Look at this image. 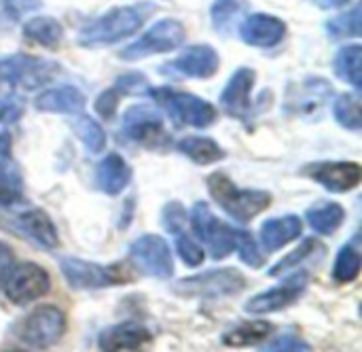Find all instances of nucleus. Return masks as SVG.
<instances>
[{
    "label": "nucleus",
    "instance_id": "obj_1",
    "mask_svg": "<svg viewBox=\"0 0 362 352\" xmlns=\"http://www.w3.org/2000/svg\"><path fill=\"white\" fill-rule=\"evenodd\" d=\"M155 13L153 2H138L129 6H115L95 17L78 32V45L85 49H102L136 34L144 21Z\"/></svg>",
    "mask_w": 362,
    "mask_h": 352
},
{
    "label": "nucleus",
    "instance_id": "obj_2",
    "mask_svg": "<svg viewBox=\"0 0 362 352\" xmlns=\"http://www.w3.org/2000/svg\"><path fill=\"white\" fill-rule=\"evenodd\" d=\"M212 200L238 223H248L272 206V193L259 189H240L227 172H212L206 181Z\"/></svg>",
    "mask_w": 362,
    "mask_h": 352
},
{
    "label": "nucleus",
    "instance_id": "obj_3",
    "mask_svg": "<svg viewBox=\"0 0 362 352\" xmlns=\"http://www.w3.org/2000/svg\"><path fill=\"white\" fill-rule=\"evenodd\" d=\"M57 74H59V66L45 57H34L23 53L0 57V104L8 102L17 87H23L25 91H34L47 85Z\"/></svg>",
    "mask_w": 362,
    "mask_h": 352
},
{
    "label": "nucleus",
    "instance_id": "obj_4",
    "mask_svg": "<svg viewBox=\"0 0 362 352\" xmlns=\"http://www.w3.org/2000/svg\"><path fill=\"white\" fill-rule=\"evenodd\" d=\"M148 96L178 127L189 125L204 130L216 121V108L189 91H180L174 87H151Z\"/></svg>",
    "mask_w": 362,
    "mask_h": 352
},
{
    "label": "nucleus",
    "instance_id": "obj_5",
    "mask_svg": "<svg viewBox=\"0 0 362 352\" xmlns=\"http://www.w3.org/2000/svg\"><path fill=\"white\" fill-rule=\"evenodd\" d=\"M246 289V278L235 268H223L204 272L197 276H187L174 285V291L182 297H204V300H218L231 297Z\"/></svg>",
    "mask_w": 362,
    "mask_h": 352
},
{
    "label": "nucleus",
    "instance_id": "obj_6",
    "mask_svg": "<svg viewBox=\"0 0 362 352\" xmlns=\"http://www.w3.org/2000/svg\"><path fill=\"white\" fill-rule=\"evenodd\" d=\"M66 334V317L55 306L34 308L19 325L17 338L32 351H45L55 346Z\"/></svg>",
    "mask_w": 362,
    "mask_h": 352
},
{
    "label": "nucleus",
    "instance_id": "obj_7",
    "mask_svg": "<svg viewBox=\"0 0 362 352\" xmlns=\"http://www.w3.org/2000/svg\"><path fill=\"white\" fill-rule=\"evenodd\" d=\"M191 225H193L195 236L208 246L212 259L221 261V259H225L227 255H231L235 251V244H238V238H240L242 229L225 225L210 210V206L206 202H197L193 206V210H191Z\"/></svg>",
    "mask_w": 362,
    "mask_h": 352
},
{
    "label": "nucleus",
    "instance_id": "obj_8",
    "mask_svg": "<svg viewBox=\"0 0 362 352\" xmlns=\"http://www.w3.org/2000/svg\"><path fill=\"white\" fill-rule=\"evenodd\" d=\"M187 38V30L178 19L165 17L157 21L153 28H148L136 42L127 45L121 51V57L127 62H136L155 53H170L176 47H180Z\"/></svg>",
    "mask_w": 362,
    "mask_h": 352
},
{
    "label": "nucleus",
    "instance_id": "obj_9",
    "mask_svg": "<svg viewBox=\"0 0 362 352\" xmlns=\"http://www.w3.org/2000/svg\"><path fill=\"white\" fill-rule=\"evenodd\" d=\"M129 261L146 276L170 280L174 276V259L168 242L161 236L146 234L132 242Z\"/></svg>",
    "mask_w": 362,
    "mask_h": 352
},
{
    "label": "nucleus",
    "instance_id": "obj_10",
    "mask_svg": "<svg viewBox=\"0 0 362 352\" xmlns=\"http://www.w3.org/2000/svg\"><path fill=\"white\" fill-rule=\"evenodd\" d=\"M59 270L70 289H106L112 285L127 283L129 278L119 268H106L78 257H62Z\"/></svg>",
    "mask_w": 362,
    "mask_h": 352
},
{
    "label": "nucleus",
    "instance_id": "obj_11",
    "mask_svg": "<svg viewBox=\"0 0 362 352\" xmlns=\"http://www.w3.org/2000/svg\"><path fill=\"white\" fill-rule=\"evenodd\" d=\"M2 289L11 304L28 306L49 293L51 278L47 270L36 263H19L17 268H11Z\"/></svg>",
    "mask_w": 362,
    "mask_h": 352
},
{
    "label": "nucleus",
    "instance_id": "obj_12",
    "mask_svg": "<svg viewBox=\"0 0 362 352\" xmlns=\"http://www.w3.org/2000/svg\"><path fill=\"white\" fill-rule=\"evenodd\" d=\"M221 66L218 51L210 45H193L178 57L161 66L163 76L172 79H210Z\"/></svg>",
    "mask_w": 362,
    "mask_h": 352
},
{
    "label": "nucleus",
    "instance_id": "obj_13",
    "mask_svg": "<svg viewBox=\"0 0 362 352\" xmlns=\"http://www.w3.org/2000/svg\"><path fill=\"white\" fill-rule=\"evenodd\" d=\"M303 176L320 183L333 193H348L362 181V168L356 161H320L310 164L301 170Z\"/></svg>",
    "mask_w": 362,
    "mask_h": 352
},
{
    "label": "nucleus",
    "instance_id": "obj_14",
    "mask_svg": "<svg viewBox=\"0 0 362 352\" xmlns=\"http://www.w3.org/2000/svg\"><path fill=\"white\" fill-rule=\"evenodd\" d=\"M308 287V274L305 272H297L293 274L288 280H284L280 287L267 289L255 297H250L244 306V310L248 314H269V312H280L288 306H293L301 293Z\"/></svg>",
    "mask_w": 362,
    "mask_h": 352
},
{
    "label": "nucleus",
    "instance_id": "obj_15",
    "mask_svg": "<svg viewBox=\"0 0 362 352\" xmlns=\"http://www.w3.org/2000/svg\"><path fill=\"white\" fill-rule=\"evenodd\" d=\"M121 134L132 142L153 147L163 138V119L153 106H132L123 115Z\"/></svg>",
    "mask_w": 362,
    "mask_h": 352
},
{
    "label": "nucleus",
    "instance_id": "obj_16",
    "mask_svg": "<svg viewBox=\"0 0 362 352\" xmlns=\"http://www.w3.org/2000/svg\"><path fill=\"white\" fill-rule=\"evenodd\" d=\"M8 227L13 232H17L19 236L28 238L34 246H38L42 251H51L59 244V236H57V229H55L51 217L40 208H28V210L15 215L11 219Z\"/></svg>",
    "mask_w": 362,
    "mask_h": 352
},
{
    "label": "nucleus",
    "instance_id": "obj_17",
    "mask_svg": "<svg viewBox=\"0 0 362 352\" xmlns=\"http://www.w3.org/2000/svg\"><path fill=\"white\" fill-rule=\"evenodd\" d=\"M257 83V72L252 68H238L231 79L227 81L223 93H221V106L231 119L244 121L252 108L250 96L252 87Z\"/></svg>",
    "mask_w": 362,
    "mask_h": 352
},
{
    "label": "nucleus",
    "instance_id": "obj_18",
    "mask_svg": "<svg viewBox=\"0 0 362 352\" xmlns=\"http://www.w3.org/2000/svg\"><path fill=\"white\" fill-rule=\"evenodd\" d=\"M286 34V25L280 17L267 13H255L240 23V36L250 47H276Z\"/></svg>",
    "mask_w": 362,
    "mask_h": 352
},
{
    "label": "nucleus",
    "instance_id": "obj_19",
    "mask_svg": "<svg viewBox=\"0 0 362 352\" xmlns=\"http://www.w3.org/2000/svg\"><path fill=\"white\" fill-rule=\"evenodd\" d=\"M23 200V178L11 153L8 132H0V206H13Z\"/></svg>",
    "mask_w": 362,
    "mask_h": 352
},
{
    "label": "nucleus",
    "instance_id": "obj_20",
    "mask_svg": "<svg viewBox=\"0 0 362 352\" xmlns=\"http://www.w3.org/2000/svg\"><path fill=\"white\" fill-rule=\"evenodd\" d=\"M153 340V334L138 323H121L106 327L98 336V348L106 352L138 351Z\"/></svg>",
    "mask_w": 362,
    "mask_h": 352
},
{
    "label": "nucleus",
    "instance_id": "obj_21",
    "mask_svg": "<svg viewBox=\"0 0 362 352\" xmlns=\"http://www.w3.org/2000/svg\"><path fill=\"white\" fill-rule=\"evenodd\" d=\"M85 104H87L85 93L78 87H72V85H59V87L45 89L34 100L36 110H40V113H55V115H76V113H83Z\"/></svg>",
    "mask_w": 362,
    "mask_h": 352
},
{
    "label": "nucleus",
    "instance_id": "obj_22",
    "mask_svg": "<svg viewBox=\"0 0 362 352\" xmlns=\"http://www.w3.org/2000/svg\"><path fill=\"white\" fill-rule=\"evenodd\" d=\"M132 181V168L119 153H108L95 168V187L115 198L119 195Z\"/></svg>",
    "mask_w": 362,
    "mask_h": 352
},
{
    "label": "nucleus",
    "instance_id": "obj_23",
    "mask_svg": "<svg viewBox=\"0 0 362 352\" xmlns=\"http://www.w3.org/2000/svg\"><path fill=\"white\" fill-rule=\"evenodd\" d=\"M303 232V223L297 215H284L280 219H267L261 225V244L265 251L276 253L295 238H299Z\"/></svg>",
    "mask_w": 362,
    "mask_h": 352
},
{
    "label": "nucleus",
    "instance_id": "obj_24",
    "mask_svg": "<svg viewBox=\"0 0 362 352\" xmlns=\"http://www.w3.org/2000/svg\"><path fill=\"white\" fill-rule=\"evenodd\" d=\"M176 149L197 166H210L227 157L225 149L214 138L206 136H187L176 144Z\"/></svg>",
    "mask_w": 362,
    "mask_h": 352
},
{
    "label": "nucleus",
    "instance_id": "obj_25",
    "mask_svg": "<svg viewBox=\"0 0 362 352\" xmlns=\"http://www.w3.org/2000/svg\"><path fill=\"white\" fill-rule=\"evenodd\" d=\"M272 334H274V325L272 323H265V321H248V323H240V325H233L231 329H227L223 334L221 342H223V346L242 348V346L261 344Z\"/></svg>",
    "mask_w": 362,
    "mask_h": 352
},
{
    "label": "nucleus",
    "instance_id": "obj_26",
    "mask_svg": "<svg viewBox=\"0 0 362 352\" xmlns=\"http://www.w3.org/2000/svg\"><path fill=\"white\" fill-rule=\"evenodd\" d=\"M308 223L312 225V229L320 236H333L346 221V210L341 204L337 202H325L318 206H312L305 212Z\"/></svg>",
    "mask_w": 362,
    "mask_h": 352
},
{
    "label": "nucleus",
    "instance_id": "obj_27",
    "mask_svg": "<svg viewBox=\"0 0 362 352\" xmlns=\"http://www.w3.org/2000/svg\"><path fill=\"white\" fill-rule=\"evenodd\" d=\"M23 36L40 47L55 49L64 38V28L53 17H32L23 23Z\"/></svg>",
    "mask_w": 362,
    "mask_h": 352
},
{
    "label": "nucleus",
    "instance_id": "obj_28",
    "mask_svg": "<svg viewBox=\"0 0 362 352\" xmlns=\"http://www.w3.org/2000/svg\"><path fill=\"white\" fill-rule=\"evenodd\" d=\"M248 0H214L210 6L212 25L221 34H229L248 11Z\"/></svg>",
    "mask_w": 362,
    "mask_h": 352
},
{
    "label": "nucleus",
    "instance_id": "obj_29",
    "mask_svg": "<svg viewBox=\"0 0 362 352\" xmlns=\"http://www.w3.org/2000/svg\"><path fill=\"white\" fill-rule=\"evenodd\" d=\"M361 57L362 47L361 45H346L344 49L337 51L335 62H333V70L337 74V79L350 83L356 91H361Z\"/></svg>",
    "mask_w": 362,
    "mask_h": 352
},
{
    "label": "nucleus",
    "instance_id": "obj_30",
    "mask_svg": "<svg viewBox=\"0 0 362 352\" xmlns=\"http://www.w3.org/2000/svg\"><path fill=\"white\" fill-rule=\"evenodd\" d=\"M362 255L356 240H350L346 246H341V251L337 253L335 266H333V278L341 285L354 283L361 274Z\"/></svg>",
    "mask_w": 362,
    "mask_h": 352
},
{
    "label": "nucleus",
    "instance_id": "obj_31",
    "mask_svg": "<svg viewBox=\"0 0 362 352\" xmlns=\"http://www.w3.org/2000/svg\"><path fill=\"white\" fill-rule=\"evenodd\" d=\"M72 132L78 136V140L83 142V147L89 153H100L106 147V132L104 127L91 119L89 115H81L72 121Z\"/></svg>",
    "mask_w": 362,
    "mask_h": 352
},
{
    "label": "nucleus",
    "instance_id": "obj_32",
    "mask_svg": "<svg viewBox=\"0 0 362 352\" xmlns=\"http://www.w3.org/2000/svg\"><path fill=\"white\" fill-rule=\"evenodd\" d=\"M333 115L339 121L341 127L358 132L362 127V117H361V98L358 91L356 93H341L335 104H333Z\"/></svg>",
    "mask_w": 362,
    "mask_h": 352
},
{
    "label": "nucleus",
    "instance_id": "obj_33",
    "mask_svg": "<svg viewBox=\"0 0 362 352\" xmlns=\"http://www.w3.org/2000/svg\"><path fill=\"white\" fill-rule=\"evenodd\" d=\"M325 28L333 38L361 36V2H356L350 11L329 19Z\"/></svg>",
    "mask_w": 362,
    "mask_h": 352
},
{
    "label": "nucleus",
    "instance_id": "obj_34",
    "mask_svg": "<svg viewBox=\"0 0 362 352\" xmlns=\"http://www.w3.org/2000/svg\"><path fill=\"white\" fill-rule=\"evenodd\" d=\"M316 251H322V246H320V242H318V240H314V238L303 240V242H301L293 253H288L284 259H280L274 268H269V276H274V278L282 276L284 272H288V270L297 268V266H299V263H303L305 259H312V257L316 255Z\"/></svg>",
    "mask_w": 362,
    "mask_h": 352
},
{
    "label": "nucleus",
    "instance_id": "obj_35",
    "mask_svg": "<svg viewBox=\"0 0 362 352\" xmlns=\"http://www.w3.org/2000/svg\"><path fill=\"white\" fill-rule=\"evenodd\" d=\"M174 238H176V253L182 259V263L187 268H199L204 263V251H202V246L187 232H182V234H178Z\"/></svg>",
    "mask_w": 362,
    "mask_h": 352
},
{
    "label": "nucleus",
    "instance_id": "obj_36",
    "mask_svg": "<svg viewBox=\"0 0 362 352\" xmlns=\"http://www.w3.org/2000/svg\"><path fill=\"white\" fill-rule=\"evenodd\" d=\"M112 87L121 96H142V93H148L151 83L142 72H127V74L119 76Z\"/></svg>",
    "mask_w": 362,
    "mask_h": 352
},
{
    "label": "nucleus",
    "instance_id": "obj_37",
    "mask_svg": "<svg viewBox=\"0 0 362 352\" xmlns=\"http://www.w3.org/2000/svg\"><path fill=\"white\" fill-rule=\"evenodd\" d=\"M161 221H163V227H165L172 236L182 234L185 227H187V212H185V206H182L180 202H168V204L163 206Z\"/></svg>",
    "mask_w": 362,
    "mask_h": 352
},
{
    "label": "nucleus",
    "instance_id": "obj_38",
    "mask_svg": "<svg viewBox=\"0 0 362 352\" xmlns=\"http://www.w3.org/2000/svg\"><path fill=\"white\" fill-rule=\"evenodd\" d=\"M235 251L240 253V257H242V261L246 263V266H250V268H261L263 263H265V259H263V255H261V251H259V246H257V242L252 240V236L248 234V232H240V238H238V244H235Z\"/></svg>",
    "mask_w": 362,
    "mask_h": 352
},
{
    "label": "nucleus",
    "instance_id": "obj_39",
    "mask_svg": "<svg viewBox=\"0 0 362 352\" xmlns=\"http://www.w3.org/2000/svg\"><path fill=\"white\" fill-rule=\"evenodd\" d=\"M119 100H121V93H119L115 87H110V89H104V91L95 98L93 108H95V113H98L102 119L110 121V119L115 117V113H117Z\"/></svg>",
    "mask_w": 362,
    "mask_h": 352
},
{
    "label": "nucleus",
    "instance_id": "obj_40",
    "mask_svg": "<svg viewBox=\"0 0 362 352\" xmlns=\"http://www.w3.org/2000/svg\"><path fill=\"white\" fill-rule=\"evenodd\" d=\"M312 348L310 344H305L303 340L295 338V336H280L276 338L269 346H265V351H288V352H308Z\"/></svg>",
    "mask_w": 362,
    "mask_h": 352
},
{
    "label": "nucleus",
    "instance_id": "obj_41",
    "mask_svg": "<svg viewBox=\"0 0 362 352\" xmlns=\"http://www.w3.org/2000/svg\"><path fill=\"white\" fill-rule=\"evenodd\" d=\"M0 4L4 6V11L11 15V17H21L30 11H36L42 2L40 0H0Z\"/></svg>",
    "mask_w": 362,
    "mask_h": 352
},
{
    "label": "nucleus",
    "instance_id": "obj_42",
    "mask_svg": "<svg viewBox=\"0 0 362 352\" xmlns=\"http://www.w3.org/2000/svg\"><path fill=\"white\" fill-rule=\"evenodd\" d=\"M21 115H23V106L11 102L0 104V123H15Z\"/></svg>",
    "mask_w": 362,
    "mask_h": 352
},
{
    "label": "nucleus",
    "instance_id": "obj_43",
    "mask_svg": "<svg viewBox=\"0 0 362 352\" xmlns=\"http://www.w3.org/2000/svg\"><path fill=\"white\" fill-rule=\"evenodd\" d=\"M11 268H13V251L4 242H0V287L4 285Z\"/></svg>",
    "mask_w": 362,
    "mask_h": 352
},
{
    "label": "nucleus",
    "instance_id": "obj_44",
    "mask_svg": "<svg viewBox=\"0 0 362 352\" xmlns=\"http://www.w3.org/2000/svg\"><path fill=\"white\" fill-rule=\"evenodd\" d=\"M320 8H335V6H344L350 0H314Z\"/></svg>",
    "mask_w": 362,
    "mask_h": 352
}]
</instances>
